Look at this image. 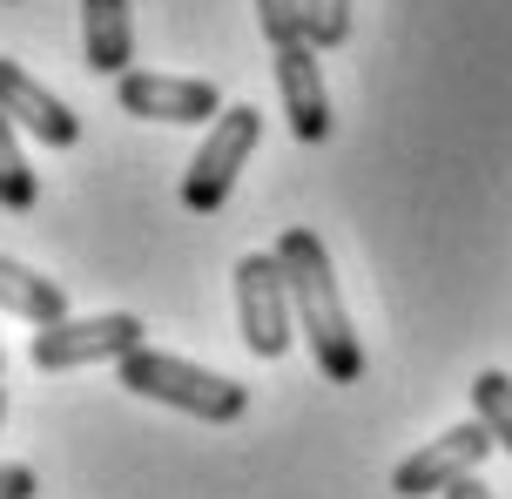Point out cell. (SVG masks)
Masks as SVG:
<instances>
[{"label":"cell","instance_id":"1","mask_svg":"<svg viewBox=\"0 0 512 499\" xmlns=\"http://www.w3.org/2000/svg\"><path fill=\"white\" fill-rule=\"evenodd\" d=\"M277 263H283V284H290V317H297L317 371H324L331 385H358L364 378V344H358V331H351V311H344V290H337L324 237L304 230V223H290L277 237Z\"/></svg>","mask_w":512,"mask_h":499},{"label":"cell","instance_id":"2","mask_svg":"<svg viewBox=\"0 0 512 499\" xmlns=\"http://www.w3.org/2000/svg\"><path fill=\"white\" fill-rule=\"evenodd\" d=\"M115 385L135 398H149V405H169V412H189V419L203 425H236L250 412V385H236L223 371L196 365V358H176V351H128L122 365H115Z\"/></svg>","mask_w":512,"mask_h":499},{"label":"cell","instance_id":"3","mask_svg":"<svg viewBox=\"0 0 512 499\" xmlns=\"http://www.w3.org/2000/svg\"><path fill=\"white\" fill-rule=\"evenodd\" d=\"M256 142H263V108L236 102L223 108L216 122H209L203 149L189 156V169H182V210L189 216H216L223 203H230L236 176H243V162L256 156Z\"/></svg>","mask_w":512,"mask_h":499},{"label":"cell","instance_id":"4","mask_svg":"<svg viewBox=\"0 0 512 499\" xmlns=\"http://www.w3.org/2000/svg\"><path fill=\"white\" fill-rule=\"evenodd\" d=\"M142 344H149V324L135 311H102V317H61L48 331H34L27 358H34V371H81V365H122Z\"/></svg>","mask_w":512,"mask_h":499},{"label":"cell","instance_id":"5","mask_svg":"<svg viewBox=\"0 0 512 499\" xmlns=\"http://www.w3.org/2000/svg\"><path fill=\"white\" fill-rule=\"evenodd\" d=\"M236 324H243V344L250 358L277 365L290 338H297V317H290V284H283L277 250H250L236 257Z\"/></svg>","mask_w":512,"mask_h":499},{"label":"cell","instance_id":"6","mask_svg":"<svg viewBox=\"0 0 512 499\" xmlns=\"http://www.w3.org/2000/svg\"><path fill=\"white\" fill-rule=\"evenodd\" d=\"M115 102H122V115H135V122H176V129H189V122H216V115H223V88L203 81V75L128 68V75L115 81Z\"/></svg>","mask_w":512,"mask_h":499},{"label":"cell","instance_id":"7","mask_svg":"<svg viewBox=\"0 0 512 499\" xmlns=\"http://www.w3.org/2000/svg\"><path fill=\"white\" fill-rule=\"evenodd\" d=\"M492 452L499 446L486 439V425L465 419V425H452V432H438L432 446H418L411 459H398V466H391V493L398 499H432V493H445V486L472 479Z\"/></svg>","mask_w":512,"mask_h":499},{"label":"cell","instance_id":"8","mask_svg":"<svg viewBox=\"0 0 512 499\" xmlns=\"http://www.w3.org/2000/svg\"><path fill=\"white\" fill-rule=\"evenodd\" d=\"M0 115H7L21 135L48 142V149H75V142H81V115L54 95L48 81L27 75L14 54H0Z\"/></svg>","mask_w":512,"mask_h":499},{"label":"cell","instance_id":"9","mask_svg":"<svg viewBox=\"0 0 512 499\" xmlns=\"http://www.w3.org/2000/svg\"><path fill=\"white\" fill-rule=\"evenodd\" d=\"M277 95H283V122L297 142H331L337 115H331V88H324V54L310 41L277 48Z\"/></svg>","mask_w":512,"mask_h":499},{"label":"cell","instance_id":"10","mask_svg":"<svg viewBox=\"0 0 512 499\" xmlns=\"http://www.w3.org/2000/svg\"><path fill=\"white\" fill-rule=\"evenodd\" d=\"M81 54L108 81L128 75V61H135V14H128V0H81Z\"/></svg>","mask_w":512,"mask_h":499},{"label":"cell","instance_id":"11","mask_svg":"<svg viewBox=\"0 0 512 499\" xmlns=\"http://www.w3.org/2000/svg\"><path fill=\"white\" fill-rule=\"evenodd\" d=\"M0 317H21L34 331H48V324L68 317V290L54 284V277H41L34 263L0 257Z\"/></svg>","mask_w":512,"mask_h":499},{"label":"cell","instance_id":"12","mask_svg":"<svg viewBox=\"0 0 512 499\" xmlns=\"http://www.w3.org/2000/svg\"><path fill=\"white\" fill-rule=\"evenodd\" d=\"M41 203V176L27 169V156H21V129L0 115V210H14V216H27Z\"/></svg>","mask_w":512,"mask_h":499},{"label":"cell","instance_id":"13","mask_svg":"<svg viewBox=\"0 0 512 499\" xmlns=\"http://www.w3.org/2000/svg\"><path fill=\"white\" fill-rule=\"evenodd\" d=\"M472 419L486 425V439L499 452H512V378L506 371H479L472 378Z\"/></svg>","mask_w":512,"mask_h":499},{"label":"cell","instance_id":"14","mask_svg":"<svg viewBox=\"0 0 512 499\" xmlns=\"http://www.w3.org/2000/svg\"><path fill=\"white\" fill-rule=\"evenodd\" d=\"M304 41L317 54H331L351 41V0H304Z\"/></svg>","mask_w":512,"mask_h":499},{"label":"cell","instance_id":"15","mask_svg":"<svg viewBox=\"0 0 512 499\" xmlns=\"http://www.w3.org/2000/svg\"><path fill=\"white\" fill-rule=\"evenodd\" d=\"M256 27H263L270 54L290 48V41H304V0H256Z\"/></svg>","mask_w":512,"mask_h":499},{"label":"cell","instance_id":"16","mask_svg":"<svg viewBox=\"0 0 512 499\" xmlns=\"http://www.w3.org/2000/svg\"><path fill=\"white\" fill-rule=\"evenodd\" d=\"M34 493H41V473L21 466V459H7L0 466V499H34Z\"/></svg>","mask_w":512,"mask_h":499},{"label":"cell","instance_id":"17","mask_svg":"<svg viewBox=\"0 0 512 499\" xmlns=\"http://www.w3.org/2000/svg\"><path fill=\"white\" fill-rule=\"evenodd\" d=\"M438 499H492V486H486L479 473H472V479H459V486H445Z\"/></svg>","mask_w":512,"mask_h":499},{"label":"cell","instance_id":"18","mask_svg":"<svg viewBox=\"0 0 512 499\" xmlns=\"http://www.w3.org/2000/svg\"><path fill=\"white\" fill-rule=\"evenodd\" d=\"M0 419H7V351H0Z\"/></svg>","mask_w":512,"mask_h":499}]
</instances>
